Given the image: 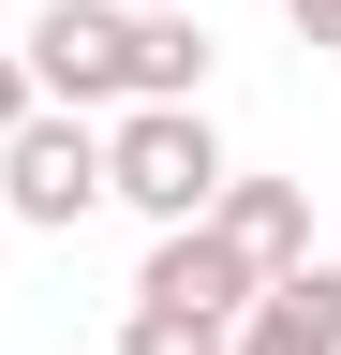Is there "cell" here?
Returning <instances> with one entry per match:
<instances>
[{
	"label": "cell",
	"mask_w": 341,
	"mask_h": 355,
	"mask_svg": "<svg viewBox=\"0 0 341 355\" xmlns=\"http://www.w3.org/2000/svg\"><path fill=\"white\" fill-rule=\"evenodd\" d=\"M282 15H297V30H312V44H326V60H341V0H282Z\"/></svg>",
	"instance_id": "obj_9"
},
{
	"label": "cell",
	"mask_w": 341,
	"mask_h": 355,
	"mask_svg": "<svg viewBox=\"0 0 341 355\" xmlns=\"http://www.w3.org/2000/svg\"><path fill=\"white\" fill-rule=\"evenodd\" d=\"M223 355H341V266H282L223 326Z\"/></svg>",
	"instance_id": "obj_5"
},
{
	"label": "cell",
	"mask_w": 341,
	"mask_h": 355,
	"mask_svg": "<svg viewBox=\"0 0 341 355\" xmlns=\"http://www.w3.org/2000/svg\"><path fill=\"white\" fill-rule=\"evenodd\" d=\"M0 207H15L30 237H74V222L104 207V133L74 104H30L15 133H0Z\"/></svg>",
	"instance_id": "obj_3"
},
{
	"label": "cell",
	"mask_w": 341,
	"mask_h": 355,
	"mask_svg": "<svg viewBox=\"0 0 341 355\" xmlns=\"http://www.w3.org/2000/svg\"><path fill=\"white\" fill-rule=\"evenodd\" d=\"M30 104H45V89H30V60H0V133H15Z\"/></svg>",
	"instance_id": "obj_8"
},
{
	"label": "cell",
	"mask_w": 341,
	"mask_h": 355,
	"mask_svg": "<svg viewBox=\"0 0 341 355\" xmlns=\"http://www.w3.org/2000/svg\"><path fill=\"white\" fill-rule=\"evenodd\" d=\"M223 133H208V104H119L104 119V207L134 222H208V193H223Z\"/></svg>",
	"instance_id": "obj_2"
},
{
	"label": "cell",
	"mask_w": 341,
	"mask_h": 355,
	"mask_svg": "<svg viewBox=\"0 0 341 355\" xmlns=\"http://www.w3.org/2000/svg\"><path fill=\"white\" fill-rule=\"evenodd\" d=\"M119 15H193V0H119Z\"/></svg>",
	"instance_id": "obj_10"
},
{
	"label": "cell",
	"mask_w": 341,
	"mask_h": 355,
	"mask_svg": "<svg viewBox=\"0 0 341 355\" xmlns=\"http://www.w3.org/2000/svg\"><path fill=\"white\" fill-rule=\"evenodd\" d=\"M30 89L45 104H193L208 89V15H119V0H45L30 15Z\"/></svg>",
	"instance_id": "obj_1"
},
{
	"label": "cell",
	"mask_w": 341,
	"mask_h": 355,
	"mask_svg": "<svg viewBox=\"0 0 341 355\" xmlns=\"http://www.w3.org/2000/svg\"><path fill=\"white\" fill-rule=\"evenodd\" d=\"M208 222H223V237L252 252V282L312 266V193H297V178H223V193H208Z\"/></svg>",
	"instance_id": "obj_6"
},
{
	"label": "cell",
	"mask_w": 341,
	"mask_h": 355,
	"mask_svg": "<svg viewBox=\"0 0 341 355\" xmlns=\"http://www.w3.org/2000/svg\"><path fill=\"white\" fill-rule=\"evenodd\" d=\"M252 296L267 282H252V252L223 237V222H163V252L134 266V311H193V326H238Z\"/></svg>",
	"instance_id": "obj_4"
},
{
	"label": "cell",
	"mask_w": 341,
	"mask_h": 355,
	"mask_svg": "<svg viewBox=\"0 0 341 355\" xmlns=\"http://www.w3.org/2000/svg\"><path fill=\"white\" fill-rule=\"evenodd\" d=\"M119 355H223V326H193V311H119Z\"/></svg>",
	"instance_id": "obj_7"
}]
</instances>
